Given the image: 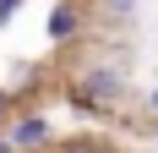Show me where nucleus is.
I'll use <instances>...</instances> for the list:
<instances>
[{
	"instance_id": "obj_3",
	"label": "nucleus",
	"mask_w": 158,
	"mask_h": 153,
	"mask_svg": "<svg viewBox=\"0 0 158 153\" xmlns=\"http://www.w3.org/2000/svg\"><path fill=\"white\" fill-rule=\"evenodd\" d=\"M44 33H49V44H65V38H77V33H82V6H77V0H55V6H49Z\"/></svg>"
},
{
	"instance_id": "obj_8",
	"label": "nucleus",
	"mask_w": 158,
	"mask_h": 153,
	"mask_svg": "<svg viewBox=\"0 0 158 153\" xmlns=\"http://www.w3.org/2000/svg\"><path fill=\"white\" fill-rule=\"evenodd\" d=\"M0 153H11V142H6V137H0Z\"/></svg>"
},
{
	"instance_id": "obj_5",
	"label": "nucleus",
	"mask_w": 158,
	"mask_h": 153,
	"mask_svg": "<svg viewBox=\"0 0 158 153\" xmlns=\"http://www.w3.org/2000/svg\"><path fill=\"white\" fill-rule=\"evenodd\" d=\"M22 6H27V0H0V28H6V22H11V16L22 11Z\"/></svg>"
},
{
	"instance_id": "obj_6",
	"label": "nucleus",
	"mask_w": 158,
	"mask_h": 153,
	"mask_svg": "<svg viewBox=\"0 0 158 153\" xmlns=\"http://www.w3.org/2000/svg\"><path fill=\"white\" fill-rule=\"evenodd\" d=\"M11 120V88H6V82H0V126Z\"/></svg>"
},
{
	"instance_id": "obj_4",
	"label": "nucleus",
	"mask_w": 158,
	"mask_h": 153,
	"mask_svg": "<svg viewBox=\"0 0 158 153\" xmlns=\"http://www.w3.org/2000/svg\"><path fill=\"white\" fill-rule=\"evenodd\" d=\"M136 6H142V0H98V11H104V16H120V22L136 16Z\"/></svg>"
},
{
	"instance_id": "obj_1",
	"label": "nucleus",
	"mask_w": 158,
	"mask_h": 153,
	"mask_svg": "<svg viewBox=\"0 0 158 153\" xmlns=\"http://www.w3.org/2000/svg\"><path fill=\"white\" fill-rule=\"evenodd\" d=\"M77 109H120L131 98V76H126V66H114V60H98V66H87V71L71 82V93H65Z\"/></svg>"
},
{
	"instance_id": "obj_7",
	"label": "nucleus",
	"mask_w": 158,
	"mask_h": 153,
	"mask_svg": "<svg viewBox=\"0 0 158 153\" xmlns=\"http://www.w3.org/2000/svg\"><path fill=\"white\" fill-rule=\"evenodd\" d=\"M147 115L158 120V88H147Z\"/></svg>"
},
{
	"instance_id": "obj_2",
	"label": "nucleus",
	"mask_w": 158,
	"mask_h": 153,
	"mask_svg": "<svg viewBox=\"0 0 158 153\" xmlns=\"http://www.w3.org/2000/svg\"><path fill=\"white\" fill-rule=\"evenodd\" d=\"M0 131H6L11 153H44V148H49V120L38 115V109H33V115H11Z\"/></svg>"
}]
</instances>
